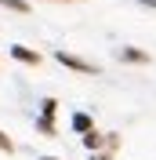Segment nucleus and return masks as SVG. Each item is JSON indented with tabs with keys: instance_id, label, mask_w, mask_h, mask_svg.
Masks as SVG:
<instances>
[{
	"instance_id": "1",
	"label": "nucleus",
	"mask_w": 156,
	"mask_h": 160,
	"mask_svg": "<svg viewBox=\"0 0 156 160\" xmlns=\"http://www.w3.org/2000/svg\"><path fill=\"white\" fill-rule=\"evenodd\" d=\"M55 109H58V102H55V98L44 102V113H40V120H37V128L44 131V135H55Z\"/></svg>"
},
{
	"instance_id": "2",
	"label": "nucleus",
	"mask_w": 156,
	"mask_h": 160,
	"mask_svg": "<svg viewBox=\"0 0 156 160\" xmlns=\"http://www.w3.org/2000/svg\"><path fill=\"white\" fill-rule=\"evenodd\" d=\"M55 58L62 62V66H69V69H76V73H98V66H91V62H84V58H76V55H69V51H58Z\"/></svg>"
},
{
	"instance_id": "3",
	"label": "nucleus",
	"mask_w": 156,
	"mask_h": 160,
	"mask_svg": "<svg viewBox=\"0 0 156 160\" xmlns=\"http://www.w3.org/2000/svg\"><path fill=\"white\" fill-rule=\"evenodd\" d=\"M11 55H15L18 62H26V66H37V62H40V55H37V51L22 48V44H15V48H11Z\"/></svg>"
},
{
	"instance_id": "4",
	"label": "nucleus",
	"mask_w": 156,
	"mask_h": 160,
	"mask_svg": "<svg viewBox=\"0 0 156 160\" xmlns=\"http://www.w3.org/2000/svg\"><path fill=\"white\" fill-rule=\"evenodd\" d=\"M73 128L87 135V131H91V117H87V113H76V117H73Z\"/></svg>"
},
{
	"instance_id": "5",
	"label": "nucleus",
	"mask_w": 156,
	"mask_h": 160,
	"mask_svg": "<svg viewBox=\"0 0 156 160\" xmlns=\"http://www.w3.org/2000/svg\"><path fill=\"white\" fill-rule=\"evenodd\" d=\"M120 58H124V62H145V51H134V48H127V51H120Z\"/></svg>"
},
{
	"instance_id": "6",
	"label": "nucleus",
	"mask_w": 156,
	"mask_h": 160,
	"mask_svg": "<svg viewBox=\"0 0 156 160\" xmlns=\"http://www.w3.org/2000/svg\"><path fill=\"white\" fill-rule=\"evenodd\" d=\"M0 8H11V11H22V15H26L29 4H26V0H0Z\"/></svg>"
},
{
	"instance_id": "7",
	"label": "nucleus",
	"mask_w": 156,
	"mask_h": 160,
	"mask_svg": "<svg viewBox=\"0 0 156 160\" xmlns=\"http://www.w3.org/2000/svg\"><path fill=\"white\" fill-rule=\"evenodd\" d=\"M0 153H15V142H11L4 131H0Z\"/></svg>"
},
{
	"instance_id": "8",
	"label": "nucleus",
	"mask_w": 156,
	"mask_h": 160,
	"mask_svg": "<svg viewBox=\"0 0 156 160\" xmlns=\"http://www.w3.org/2000/svg\"><path fill=\"white\" fill-rule=\"evenodd\" d=\"M84 142H87L91 149H98V146H102V135H95V131H87V135H84Z\"/></svg>"
},
{
	"instance_id": "9",
	"label": "nucleus",
	"mask_w": 156,
	"mask_h": 160,
	"mask_svg": "<svg viewBox=\"0 0 156 160\" xmlns=\"http://www.w3.org/2000/svg\"><path fill=\"white\" fill-rule=\"evenodd\" d=\"M95 160H109V153H98V157H95Z\"/></svg>"
},
{
	"instance_id": "10",
	"label": "nucleus",
	"mask_w": 156,
	"mask_h": 160,
	"mask_svg": "<svg viewBox=\"0 0 156 160\" xmlns=\"http://www.w3.org/2000/svg\"><path fill=\"white\" fill-rule=\"evenodd\" d=\"M44 160H55V157H44Z\"/></svg>"
}]
</instances>
